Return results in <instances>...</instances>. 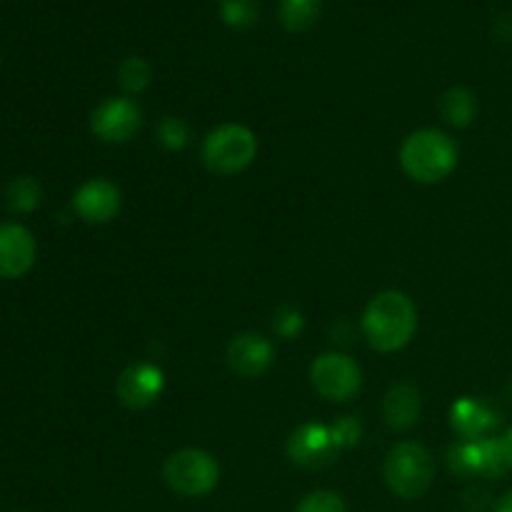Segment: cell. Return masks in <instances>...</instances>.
<instances>
[{"label":"cell","mask_w":512,"mask_h":512,"mask_svg":"<svg viewBox=\"0 0 512 512\" xmlns=\"http://www.w3.org/2000/svg\"><path fill=\"white\" fill-rule=\"evenodd\" d=\"M310 380L318 395L333 403L355 398L363 388V370L353 358L343 353H323L310 365Z\"/></svg>","instance_id":"obj_6"},{"label":"cell","mask_w":512,"mask_h":512,"mask_svg":"<svg viewBox=\"0 0 512 512\" xmlns=\"http://www.w3.org/2000/svg\"><path fill=\"white\" fill-rule=\"evenodd\" d=\"M228 365L240 378H260L273 365V343L258 333L235 335L228 345Z\"/></svg>","instance_id":"obj_13"},{"label":"cell","mask_w":512,"mask_h":512,"mask_svg":"<svg viewBox=\"0 0 512 512\" xmlns=\"http://www.w3.org/2000/svg\"><path fill=\"white\" fill-rule=\"evenodd\" d=\"M118 83L123 85L125 93H143L150 85V65L148 60L130 55L118 65Z\"/></svg>","instance_id":"obj_20"},{"label":"cell","mask_w":512,"mask_h":512,"mask_svg":"<svg viewBox=\"0 0 512 512\" xmlns=\"http://www.w3.org/2000/svg\"><path fill=\"white\" fill-rule=\"evenodd\" d=\"M35 240L18 223H0V278H23L35 263Z\"/></svg>","instance_id":"obj_12"},{"label":"cell","mask_w":512,"mask_h":512,"mask_svg":"<svg viewBox=\"0 0 512 512\" xmlns=\"http://www.w3.org/2000/svg\"><path fill=\"white\" fill-rule=\"evenodd\" d=\"M155 135L165 150H183L190 143L188 123L183 118H175V115H165L155 128Z\"/></svg>","instance_id":"obj_21"},{"label":"cell","mask_w":512,"mask_h":512,"mask_svg":"<svg viewBox=\"0 0 512 512\" xmlns=\"http://www.w3.org/2000/svg\"><path fill=\"white\" fill-rule=\"evenodd\" d=\"M495 512H512V490H510V493H505L503 498L498 500V505H495Z\"/></svg>","instance_id":"obj_26"},{"label":"cell","mask_w":512,"mask_h":512,"mask_svg":"<svg viewBox=\"0 0 512 512\" xmlns=\"http://www.w3.org/2000/svg\"><path fill=\"white\" fill-rule=\"evenodd\" d=\"M498 420V413L478 398H460L450 408V425L465 440L488 438V433L498 425Z\"/></svg>","instance_id":"obj_14"},{"label":"cell","mask_w":512,"mask_h":512,"mask_svg":"<svg viewBox=\"0 0 512 512\" xmlns=\"http://www.w3.org/2000/svg\"><path fill=\"white\" fill-rule=\"evenodd\" d=\"M218 10L228 28L248 30L258 20L260 0H218Z\"/></svg>","instance_id":"obj_19"},{"label":"cell","mask_w":512,"mask_h":512,"mask_svg":"<svg viewBox=\"0 0 512 512\" xmlns=\"http://www.w3.org/2000/svg\"><path fill=\"white\" fill-rule=\"evenodd\" d=\"M508 393H510V398H512V380H510V385H508Z\"/></svg>","instance_id":"obj_27"},{"label":"cell","mask_w":512,"mask_h":512,"mask_svg":"<svg viewBox=\"0 0 512 512\" xmlns=\"http://www.w3.org/2000/svg\"><path fill=\"white\" fill-rule=\"evenodd\" d=\"M305 328V318L300 310L295 308H283L278 313V320H275V333L285 340H293L303 333Z\"/></svg>","instance_id":"obj_24"},{"label":"cell","mask_w":512,"mask_h":512,"mask_svg":"<svg viewBox=\"0 0 512 512\" xmlns=\"http://www.w3.org/2000/svg\"><path fill=\"white\" fill-rule=\"evenodd\" d=\"M143 125V110L133 98H108L90 115V130L103 143H128Z\"/></svg>","instance_id":"obj_8"},{"label":"cell","mask_w":512,"mask_h":512,"mask_svg":"<svg viewBox=\"0 0 512 512\" xmlns=\"http://www.w3.org/2000/svg\"><path fill=\"white\" fill-rule=\"evenodd\" d=\"M165 483L183 498H203L220 483V465L210 453L185 448L170 455L163 465Z\"/></svg>","instance_id":"obj_5"},{"label":"cell","mask_w":512,"mask_h":512,"mask_svg":"<svg viewBox=\"0 0 512 512\" xmlns=\"http://www.w3.org/2000/svg\"><path fill=\"white\" fill-rule=\"evenodd\" d=\"M295 512H348V508H345V500L333 490H315L300 500Z\"/></svg>","instance_id":"obj_22"},{"label":"cell","mask_w":512,"mask_h":512,"mask_svg":"<svg viewBox=\"0 0 512 512\" xmlns=\"http://www.w3.org/2000/svg\"><path fill=\"white\" fill-rule=\"evenodd\" d=\"M448 465L458 478H500L510 470L503 440L480 438L455 443L448 450Z\"/></svg>","instance_id":"obj_7"},{"label":"cell","mask_w":512,"mask_h":512,"mask_svg":"<svg viewBox=\"0 0 512 512\" xmlns=\"http://www.w3.org/2000/svg\"><path fill=\"white\" fill-rule=\"evenodd\" d=\"M203 165L213 175L230 178L248 168L258 155V138L248 125L225 123L210 130L203 140Z\"/></svg>","instance_id":"obj_3"},{"label":"cell","mask_w":512,"mask_h":512,"mask_svg":"<svg viewBox=\"0 0 512 512\" xmlns=\"http://www.w3.org/2000/svg\"><path fill=\"white\" fill-rule=\"evenodd\" d=\"M385 483L398 498L415 500L428 493L435 478V460L420 443L403 440L385 458Z\"/></svg>","instance_id":"obj_4"},{"label":"cell","mask_w":512,"mask_h":512,"mask_svg":"<svg viewBox=\"0 0 512 512\" xmlns=\"http://www.w3.org/2000/svg\"><path fill=\"white\" fill-rule=\"evenodd\" d=\"M503 450H505V458H508V465L512 468V428L508 430V433L503 435Z\"/></svg>","instance_id":"obj_25"},{"label":"cell","mask_w":512,"mask_h":512,"mask_svg":"<svg viewBox=\"0 0 512 512\" xmlns=\"http://www.w3.org/2000/svg\"><path fill=\"white\" fill-rule=\"evenodd\" d=\"M440 113L455 128H468L475 120V115H478V100H475V95L468 88L458 85V88H450L443 95V100H440Z\"/></svg>","instance_id":"obj_16"},{"label":"cell","mask_w":512,"mask_h":512,"mask_svg":"<svg viewBox=\"0 0 512 512\" xmlns=\"http://www.w3.org/2000/svg\"><path fill=\"white\" fill-rule=\"evenodd\" d=\"M120 205H123V195H120L118 185L105 178H93L83 183L73 198L75 213L90 225L110 223L120 213Z\"/></svg>","instance_id":"obj_11"},{"label":"cell","mask_w":512,"mask_h":512,"mask_svg":"<svg viewBox=\"0 0 512 512\" xmlns=\"http://www.w3.org/2000/svg\"><path fill=\"white\" fill-rule=\"evenodd\" d=\"M420 410H423V400H420L418 388H413V385L400 383L385 393L383 415L385 423L393 430L413 428L420 420Z\"/></svg>","instance_id":"obj_15"},{"label":"cell","mask_w":512,"mask_h":512,"mask_svg":"<svg viewBox=\"0 0 512 512\" xmlns=\"http://www.w3.org/2000/svg\"><path fill=\"white\" fill-rule=\"evenodd\" d=\"M165 375L155 363H133L120 373L115 393L123 405L133 410H145L163 395Z\"/></svg>","instance_id":"obj_10"},{"label":"cell","mask_w":512,"mask_h":512,"mask_svg":"<svg viewBox=\"0 0 512 512\" xmlns=\"http://www.w3.org/2000/svg\"><path fill=\"white\" fill-rule=\"evenodd\" d=\"M330 433H333V440L335 445H338V450H345L360 443L363 425H360V420L353 418V415H343V418L335 420V425H330Z\"/></svg>","instance_id":"obj_23"},{"label":"cell","mask_w":512,"mask_h":512,"mask_svg":"<svg viewBox=\"0 0 512 512\" xmlns=\"http://www.w3.org/2000/svg\"><path fill=\"white\" fill-rule=\"evenodd\" d=\"M40 198H43V190L33 175H18L5 188V203L13 213H33L40 205Z\"/></svg>","instance_id":"obj_18"},{"label":"cell","mask_w":512,"mask_h":512,"mask_svg":"<svg viewBox=\"0 0 512 512\" xmlns=\"http://www.w3.org/2000/svg\"><path fill=\"white\" fill-rule=\"evenodd\" d=\"M363 335L378 353H395L413 340L418 330L415 303L400 290H383L363 313Z\"/></svg>","instance_id":"obj_1"},{"label":"cell","mask_w":512,"mask_h":512,"mask_svg":"<svg viewBox=\"0 0 512 512\" xmlns=\"http://www.w3.org/2000/svg\"><path fill=\"white\" fill-rule=\"evenodd\" d=\"M338 445H335L333 433L323 423H303L290 433L288 455L295 465L305 470L328 468L338 458Z\"/></svg>","instance_id":"obj_9"},{"label":"cell","mask_w":512,"mask_h":512,"mask_svg":"<svg viewBox=\"0 0 512 512\" xmlns=\"http://www.w3.org/2000/svg\"><path fill=\"white\" fill-rule=\"evenodd\" d=\"M323 0H280L278 18L290 33H305L320 18Z\"/></svg>","instance_id":"obj_17"},{"label":"cell","mask_w":512,"mask_h":512,"mask_svg":"<svg viewBox=\"0 0 512 512\" xmlns=\"http://www.w3.org/2000/svg\"><path fill=\"white\" fill-rule=\"evenodd\" d=\"M400 165L415 183H440L458 165V145L443 130H415L400 145Z\"/></svg>","instance_id":"obj_2"}]
</instances>
